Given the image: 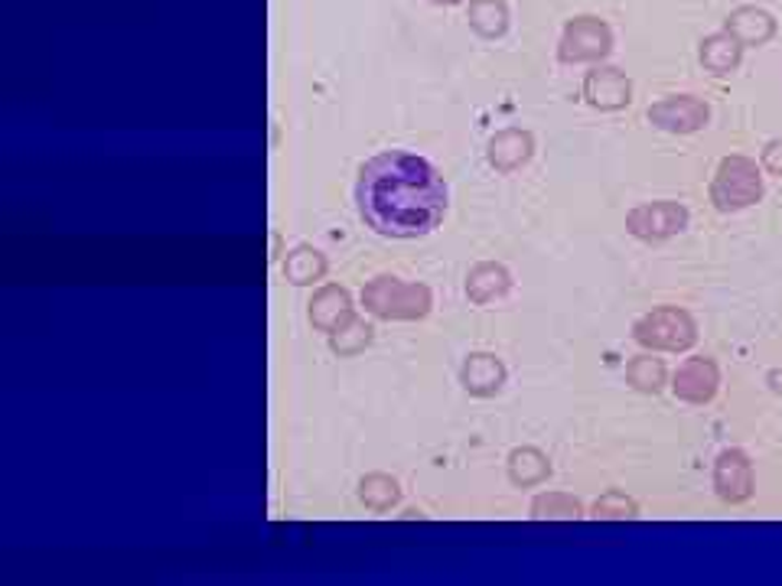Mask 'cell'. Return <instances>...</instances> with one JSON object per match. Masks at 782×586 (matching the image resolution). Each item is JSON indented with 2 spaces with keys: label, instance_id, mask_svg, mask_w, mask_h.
Here are the masks:
<instances>
[{
  "label": "cell",
  "instance_id": "obj_1",
  "mask_svg": "<svg viewBox=\"0 0 782 586\" xmlns=\"http://www.w3.org/2000/svg\"><path fill=\"white\" fill-rule=\"evenodd\" d=\"M362 219L385 238H421L444 222L447 186L424 157L388 150L372 157L356 186Z\"/></svg>",
  "mask_w": 782,
  "mask_h": 586
},
{
  "label": "cell",
  "instance_id": "obj_2",
  "mask_svg": "<svg viewBox=\"0 0 782 586\" xmlns=\"http://www.w3.org/2000/svg\"><path fill=\"white\" fill-rule=\"evenodd\" d=\"M430 287L424 284H408V281H398V278H375L362 287V306L378 316V320H405V323H415L424 320L430 313Z\"/></svg>",
  "mask_w": 782,
  "mask_h": 586
},
{
  "label": "cell",
  "instance_id": "obj_3",
  "mask_svg": "<svg viewBox=\"0 0 782 586\" xmlns=\"http://www.w3.org/2000/svg\"><path fill=\"white\" fill-rule=\"evenodd\" d=\"M763 196V176L753 160L747 157H723L715 182H711V202L721 212H740L753 206Z\"/></svg>",
  "mask_w": 782,
  "mask_h": 586
},
{
  "label": "cell",
  "instance_id": "obj_4",
  "mask_svg": "<svg viewBox=\"0 0 782 586\" xmlns=\"http://www.w3.org/2000/svg\"><path fill=\"white\" fill-rule=\"evenodd\" d=\"M633 336L646 349L685 352L698 343V326H695V320L685 310L663 306V310H653L649 316H643L633 326Z\"/></svg>",
  "mask_w": 782,
  "mask_h": 586
},
{
  "label": "cell",
  "instance_id": "obj_5",
  "mask_svg": "<svg viewBox=\"0 0 782 586\" xmlns=\"http://www.w3.org/2000/svg\"><path fill=\"white\" fill-rule=\"evenodd\" d=\"M613 50V33L601 17H574L567 20L561 43H557V59L574 65V62H601Z\"/></svg>",
  "mask_w": 782,
  "mask_h": 586
},
{
  "label": "cell",
  "instance_id": "obj_6",
  "mask_svg": "<svg viewBox=\"0 0 782 586\" xmlns=\"http://www.w3.org/2000/svg\"><path fill=\"white\" fill-rule=\"evenodd\" d=\"M688 226V209L681 202H646V206H636L629 216H626V229L629 234L643 238V241H665L671 234H678Z\"/></svg>",
  "mask_w": 782,
  "mask_h": 586
},
{
  "label": "cell",
  "instance_id": "obj_7",
  "mask_svg": "<svg viewBox=\"0 0 782 586\" xmlns=\"http://www.w3.org/2000/svg\"><path fill=\"white\" fill-rule=\"evenodd\" d=\"M708 105L695 95H671L649 108V121L668 134H695L708 124Z\"/></svg>",
  "mask_w": 782,
  "mask_h": 586
},
{
  "label": "cell",
  "instance_id": "obj_8",
  "mask_svg": "<svg viewBox=\"0 0 782 586\" xmlns=\"http://www.w3.org/2000/svg\"><path fill=\"white\" fill-rule=\"evenodd\" d=\"M584 98H587V105H594L601 112H619L633 102V82L626 79V72H619L613 65H601V69L587 72Z\"/></svg>",
  "mask_w": 782,
  "mask_h": 586
},
{
  "label": "cell",
  "instance_id": "obj_9",
  "mask_svg": "<svg viewBox=\"0 0 782 586\" xmlns=\"http://www.w3.org/2000/svg\"><path fill=\"white\" fill-rule=\"evenodd\" d=\"M718 385H721V372L711 358H688L678 375H675V395L688 405H708L715 395H718Z\"/></svg>",
  "mask_w": 782,
  "mask_h": 586
},
{
  "label": "cell",
  "instance_id": "obj_10",
  "mask_svg": "<svg viewBox=\"0 0 782 586\" xmlns=\"http://www.w3.org/2000/svg\"><path fill=\"white\" fill-rule=\"evenodd\" d=\"M715 489L730 505H740L753 495V467H750L747 453L723 450L718 457V467H715Z\"/></svg>",
  "mask_w": 782,
  "mask_h": 586
},
{
  "label": "cell",
  "instance_id": "obj_11",
  "mask_svg": "<svg viewBox=\"0 0 782 586\" xmlns=\"http://www.w3.org/2000/svg\"><path fill=\"white\" fill-rule=\"evenodd\" d=\"M535 154V137L529 130H519V127H509V130H499L492 140H489V164L499 170V174H512L519 167H525Z\"/></svg>",
  "mask_w": 782,
  "mask_h": 586
},
{
  "label": "cell",
  "instance_id": "obj_12",
  "mask_svg": "<svg viewBox=\"0 0 782 586\" xmlns=\"http://www.w3.org/2000/svg\"><path fill=\"white\" fill-rule=\"evenodd\" d=\"M350 320H353V296H350V291L330 284V287L313 293V300H310V323H313V329L336 333Z\"/></svg>",
  "mask_w": 782,
  "mask_h": 586
},
{
  "label": "cell",
  "instance_id": "obj_13",
  "mask_svg": "<svg viewBox=\"0 0 782 586\" xmlns=\"http://www.w3.org/2000/svg\"><path fill=\"white\" fill-rule=\"evenodd\" d=\"M460 381L470 395L477 398H492L502 385H505V365L489 355V352H473L467 362H463V372H460Z\"/></svg>",
  "mask_w": 782,
  "mask_h": 586
},
{
  "label": "cell",
  "instance_id": "obj_14",
  "mask_svg": "<svg viewBox=\"0 0 782 586\" xmlns=\"http://www.w3.org/2000/svg\"><path fill=\"white\" fill-rule=\"evenodd\" d=\"M727 33H733L743 46H763L776 33V20L760 7H737L727 17Z\"/></svg>",
  "mask_w": 782,
  "mask_h": 586
},
{
  "label": "cell",
  "instance_id": "obj_15",
  "mask_svg": "<svg viewBox=\"0 0 782 586\" xmlns=\"http://www.w3.org/2000/svg\"><path fill=\"white\" fill-rule=\"evenodd\" d=\"M509 287H512L509 271H505L502 264H492V261L477 264V268L470 271V278H467V296H470L473 303H492V300L505 296Z\"/></svg>",
  "mask_w": 782,
  "mask_h": 586
},
{
  "label": "cell",
  "instance_id": "obj_16",
  "mask_svg": "<svg viewBox=\"0 0 782 586\" xmlns=\"http://www.w3.org/2000/svg\"><path fill=\"white\" fill-rule=\"evenodd\" d=\"M740 56H743V43L733 36V33H715L701 43V65L715 75H727L740 65Z\"/></svg>",
  "mask_w": 782,
  "mask_h": 586
},
{
  "label": "cell",
  "instance_id": "obj_17",
  "mask_svg": "<svg viewBox=\"0 0 782 586\" xmlns=\"http://www.w3.org/2000/svg\"><path fill=\"white\" fill-rule=\"evenodd\" d=\"M323 274H326V254L310 244H298L284 261V278L298 287L323 281Z\"/></svg>",
  "mask_w": 782,
  "mask_h": 586
},
{
  "label": "cell",
  "instance_id": "obj_18",
  "mask_svg": "<svg viewBox=\"0 0 782 586\" xmlns=\"http://www.w3.org/2000/svg\"><path fill=\"white\" fill-rule=\"evenodd\" d=\"M467 20L482 40H499L509 30V7L505 0H470Z\"/></svg>",
  "mask_w": 782,
  "mask_h": 586
},
{
  "label": "cell",
  "instance_id": "obj_19",
  "mask_svg": "<svg viewBox=\"0 0 782 586\" xmlns=\"http://www.w3.org/2000/svg\"><path fill=\"white\" fill-rule=\"evenodd\" d=\"M551 475V463L542 450L535 447H522V450H512L509 457V479L515 485H539Z\"/></svg>",
  "mask_w": 782,
  "mask_h": 586
},
{
  "label": "cell",
  "instance_id": "obj_20",
  "mask_svg": "<svg viewBox=\"0 0 782 586\" xmlns=\"http://www.w3.org/2000/svg\"><path fill=\"white\" fill-rule=\"evenodd\" d=\"M359 499L372 512H388L402 499V485L385 472H372L359 482Z\"/></svg>",
  "mask_w": 782,
  "mask_h": 586
},
{
  "label": "cell",
  "instance_id": "obj_21",
  "mask_svg": "<svg viewBox=\"0 0 782 586\" xmlns=\"http://www.w3.org/2000/svg\"><path fill=\"white\" fill-rule=\"evenodd\" d=\"M581 502L574 495H564V492H544L532 502V519L535 522H571V519H581Z\"/></svg>",
  "mask_w": 782,
  "mask_h": 586
},
{
  "label": "cell",
  "instance_id": "obj_22",
  "mask_svg": "<svg viewBox=\"0 0 782 586\" xmlns=\"http://www.w3.org/2000/svg\"><path fill=\"white\" fill-rule=\"evenodd\" d=\"M626 378L636 391L643 395H659L665 385V365L663 358H653V355H636L629 365H626Z\"/></svg>",
  "mask_w": 782,
  "mask_h": 586
},
{
  "label": "cell",
  "instance_id": "obj_23",
  "mask_svg": "<svg viewBox=\"0 0 782 586\" xmlns=\"http://www.w3.org/2000/svg\"><path fill=\"white\" fill-rule=\"evenodd\" d=\"M372 326L365 323V320H350L346 326H340L336 333H330V349L336 352V355H359L368 343H372Z\"/></svg>",
  "mask_w": 782,
  "mask_h": 586
},
{
  "label": "cell",
  "instance_id": "obj_24",
  "mask_svg": "<svg viewBox=\"0 0 782 586\" xmlns=\"http://www.w3.org/2000/svg\"><path fill=\"white\" fill-rule=\"evenodd\" d=\"M636 502L633 499H626L623 492H616V489H609L606 495H601L597 499V505H594V519H603V522H613V519H636Z\"/></svg>",
  "mask_w": 782,
  "mask_h": 586
},
{
  "label": "cell",
  "instance_id": "obj_25",
  "mask_svg": "<svg viewBox=\"0 0 782 586\" xmlns=\"http://www.w3.org/2000/svg\"><path fill=\"white\" fill-rule=\"evenodd\" d=\"M763 167L773 176H782V140L767 144V150H763Z\"/></svg>",
  "mask_w": 782,
  "mask_h": 586
},
{
  "label": "cell",
  "instance_id": "obj_26",
  "mask_svg": "<svg viewBox=\"0 0 782 586\" xmlns=\"http://www.w3.org/2000/svg\"><path fill=\"white\" fill-rule=\"evenodd\" d=\"M770 385H773V391H780L782 395V368H773V372H770Z\"/></svg>",
  "mask_w": 782,
  "mask_h": 586
},
{
  "label": "cell",
  "instance_id": "obj_27",
  "mask_svg": "<svg viewBox=\"0 0 782 586\" xmlns=\"http://www.w3.org/2000/svg\"><path fill=\"white\" fill-rule=\"evenodd\" d=\"M434 3H444V7H453V3H460V0H434Z\"/></svg>",
  "mask_w": 782,
  "mask_h": 586
}]
</instances>
